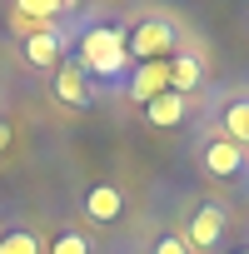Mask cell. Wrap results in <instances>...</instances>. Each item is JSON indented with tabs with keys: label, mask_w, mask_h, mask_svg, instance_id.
I'll list each match as a JSON object with an SVG mask.
<instances>
[{
	"label": "cell",
	"mask_w": 249,
	"mask_h": 254,
	"mask_svg": "<svg viewBox=\"0 0 249 254\" xmlns=\"http://www.w3.org/2000/svg\"><path fill=\"white\" fill-rule=\"evenodd\" d=\"M199 170H204L209 180H244L249 155H244L239 145H229L224 135H209V140L199 145Z\"/></svg>",
	"instance_id": "cell-5"
},
{
	"label": "cell",
	"mask_w": 249,
	"mask_h": 254,
	"mask_svg": "<svg viewBox=\"0 0 249 254\" xmlns=\"http://www.w3.org/2000/svg\"><path fill=\"white\" fill-rule=\"evenodd\" d=\"M185 115H189V100L175 95V90H165V95H155L145 105V120L155 125V130H175V125H185Z\"/></svg>",
	"instance_id": "cell-11"
},
{
	"label": "cell",
	"mask_w": 249,
	"mask_h": 254,
	"mask_svg": "<svg viewBox=\"0 0 249 254\" xmlns=\"http://www.w3.org/2000/svg\"><path fill=\"white\" fill-rule=\"evenodd\" d=\"M214 135H224L229 145H239L249 155V90H239V95H229L219 105V130Z\"/></svg>",
	"instance_id": "cell-9"
},
{
	"label": "cell",
	"mask_w": 249,
	"mask_h": 254,
	"mask_svg": "<svg viewBox=\"0 0 249 254\" xmlns=\"http://www.w3.org/2000/svg\"><path fill=\"white\" fill-rule=\"evenodd\" d=\"M229 254H249V244H239V249H229Z\"/></svg>",
	"instance_id": "cell-16"
},
{
	"label": "cell",
	"mask_w": 249,
	"mask_h": 254,
	"mask_svg": "<svg viewBox=\"0 0 249 254\" xmlns=\"http://www.w3.org/2000/svg\"><path fill=\"white\" fill-rule=\"evenodd\" d=\"M124 65H130V50H124V35L120 30L100 25V30L85 35V45H80V70L85 75H120Z\"/></svg>",
	"instance_id": "cell-3"
},
{
	"label": "cell",
	"mask_w": 249,
	"mask_h": 254,
	"mask_svg": "<svg viewBox=\"0 0 249 254\" xmlns=\"http://www.w3.org/2000/svg\"><path fill=\"white\" fill-rule=\"evenodd\" d=\"M45 254H95V234H85L80 224H65L45 239Z\"/></svg>",
	"instance_id": "cell-12"
},
{
	"label": "cell",
	"mask_w": 249,
	"mask_h": 254,
	"mask_svg": "<svg viewBox=\"0 0 249 254\" xmlns=\"http://www.w3.org/2000/svg\"><path fill=\"white\" fill-rule=\"evenodd\" d=\"M50 100L65 110V115H85L95 110V80L80 70V65H60L50 75Z\"/></svg>",
	"instance_id": "cell-4"
},
{
	"label": "cell",
	"mask_w": 249,
	"mask_h": 254,
	"mask_svg": "<svg viewBox=\"0 0 249 254\" xmlns=\"http://www.w3.org/2000/svg\"><path fill=\"white\" fill-rule=\"evenodd\" d=\"M20 55H25V65H30V70H45V75H55V70L65 65V35H60V30H40V35H25Z\"/></svg>",
	"instance_id": "cell-7"
},
{
	"label": "cell",
	"mask_w": 249,
	"mask_h": 254,
	"mask_svg": "<svg viewBox=\"0 0 249 254\" xmlns=\"http://www.w3.org/2000/svg\"><path fill=\"white\" fill-rule=\"evenodd\" d=\"M10 140H15V125H0V155L10 150Z\"/></svg>",
	"instance_id": "cell-15"
},
{
	"label": "cell",
	"mask_w": 249,
	"mask_h": 254,
	"mask_svg": "<svg viewBox=\"0 0 249 254\" xmlns=\"http://www.w3.org/2000/svg\"><path fill=\"white\" fill-rule=\"evenodd\" d=\"M189 254H219L224 239H229V209L219 199H194L185 209V224H180Z\"/></svg>",
	"instance_id": "cell-1"
},
{
	"label": "cell",
	"mask_w": 249,
	"mask_h": 254,
	"mask_svg": "<svg viewBox=\"0 0 249 254\" xmlns=\"http://www.w3.org/2000/svg\"><path fill=\"white\" fill-rule=\"evenodd\" d=\"M204 80H209V65H204V55H199L194 45H180V50L170 55V90L189 100V95H194Z\"/></svg>",
	"instance_id": "cell-6"
},
{
	"label": "cell",
	"mask_w": 249,
	"mask_h": 254,
	"mask_svg": "<svg viewBox=\"0 0 249 254\" xmlns=\"http://www.w3.org/2000/svg\"><path fill=\"white\" fill-rule=\"evenodd\" d=\"M170 90V60H155V65H135L130 85H124V95H130L135 105H150L155 95Z\"/></svg>",
	"instance_id": "cell-10"
},
{
	"label": "cell",
	"mask_w": 249,
	"mask_h": 254,
	"mask_svg": "<svg viewBox=\"0 0 249 254\" xmlns=\"http://www.w3.org/2000/svg\"><path fill=\"white\" fill-rule=\"evenodd\" d=\"M124 50H130L135 65H155V60H170L180 50V25L170 15H145L135 20V30L124 35Z\"/></svg>",
	"instance_id": "cell-2"
},
{
	"label": "cell",
	"mask_w": 249,
	"mask_h": 254,
	"mask_svg": "<svg viewBox=\"0 0 249 254\" xmlns=\"http://www.w3.org/2000/svg\"><path fill=\"white\" fill-rule=\"evenodd\" d=\"M80 209H85L90 224H120V219H124V194H120L115 185H90V190L80 194Z\"/></svg>",
	"instance_id": "cell-8"
},
{
	"label": "cell",
	"mask_w": 249,
	"mask_h": 254,
	"mask_svg": "<svg viewBox=\"0 0 249 254\" xmlns=\"http://www.w3.org/2000/svg\"><path fill=\"white\" fill-rule=\"evenodd\" d=\"M150 254H189V244H185V234H180V224H170V229H160V234L150 239Z\"/></svg>",
	"instance_id": "cell-14"
},
{
	"label": "cell",
	"mask_w": 249,
	"mask_h": 254,
	"mask_svg": "<svg viewBox=\"0 0 249 254\" xmlns=\"http://www.w3.org/2000/svg\"><path fill=\"white\" fill-rule=\"evenodd\" d=\"M0 254H45V239L30 224H10L5 234H0Z\"/></svg>",
	"instance_id": "cell-13"
}]
</instances>
